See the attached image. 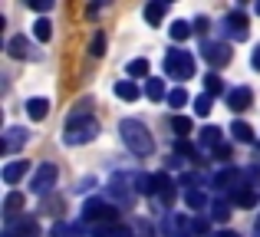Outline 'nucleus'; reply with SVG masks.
<instances>
[{"instance_id": "obj_3", "label": "nucleus", "mask_w": 260, "mask_h": 237, "mask_svg": "<svg viewBox=\"0 0 260 237\" xmlns=\"http://www.w3.org/2000/svg\"><path fill=\"white\" fill-rule=\"evenodd\" d=\"M115 218H119V208L112 205V201L106 198H89L83 205V221L86 224H115Z\"/></svg>"}, {"instance_id": "obj_9", "label": "nucleus", "mask_w": 260, "mask_h": 237, "mask_svg": "<svg viewBox=\"0 0 260 237\" xmlns=\"http://www.w3.org/2000/svg\"><path fill=\"white\" fill-rule=\"evenodd\" d=\"M244 181H247V175H244L241 168H221V172L211 178V185H214L217 191H228V188H234V191H237V188H247Z\"/></svg>"}, {"instance_id": "obj_41", "label": "nucleus", "mask_w": 260, "mask_h": 237, "mask_svg": "<svg viewBox=\"0 0 260 237\" xmlns=\"http://www.w3.org/2000/svg\"><path fill=\"white\" fill-rule=\"evenodd\" d=\"M250 66H254V70L260 73V43L254 46V53H250Z\"/></svg>"}, {"instance_id": "obj_43", "label": "nucleus", "mask_w": 260, "mask_h": 237, "mask_svg": "<svg viewBox=\"0 0 260 237\" xmlns=\"http://www.w3.org/2000/svg\"><path fill=\"white\" fill-rule=\"evenodd\" d=\"M211 237H241V234H234V231H221V234H211Z\"/></svg>"}, {"instance_id": "obj_1", "label": "nucleus", "mask_w": 260, "mask_h": 237, "mask_svg": "<svg viewBox=\"0 0 260 237\" xmlns=\"http://www.w3.org/2000/svg\"><path fill=\"white\" fill-rule=\"evenodd\" d=\"M119 132H122V142H125V148H128L132 155H139V158H148V155L155 152V139H152V132H148L142 122L122 119V122H119Z\"/></svg>"}, {"instance_id": "obj_4", "label": "nucleus", "mask_w": 260, "mask_h": 237, "mask_svg": "<svg viewBox=\"0 0 260 237\" xmlns=\"http://www.w3.org/2000/svg\"><path fill=\"white\" fill-rule=\"evenodd\" d=\"M165 73L172 79H178V83H188L194 76V56L188 50H172L165 56Z\"/></svg>"}, {"instance_id": "obj_32", "label": "nucleus", "mask_w": 260, "mask_h": 237, "mask_svg": "<svg viewBox=\"0 0 260 237\" xmlns=\"http://www.w3.org/2000/svg\"><path fill=\"white\" fill-rule=\"evenodd\" d=\"M33 37H37L40 43H50V37H53L50 20H37V23H33Z\"/></svg>"}, {"instance_id": "obj_10", "label": "nucleus", "mask_w": 260, "mask_h": 237, "mask_svg": "<svg viewBox=\"0 0 260 237\" xmlns=\"http://www.w3.org/2000/svg\"><path fill=\"white\" fill-rule=\"evenodd\" d=\"M224 30H228V37L231 40H237V43H244L247 40V17H244L241 10H231L228 17H224Z\"/></svg>"}, {"instance_id": "obj_6", "label": "nucleus", "mask_w": 260, "mask_h": 237, "mask_svg": "<svg viewBox=\"0 0 260 237\" xmlns=\"http://www.w3.org/2000/svg\"><path fill=\"white\" fill-rule=\"evenodd\" d=\"M56 178H59V172H56V165L53 161H43V165L33 172V181H30V191L33 194H46L53 185H56Z\"/></svg>"}, {"instance_id": "obj_20", "label": "nucleus", "mask_w": 260, "mask_h": 237, "mask_svg": "<svg viewBox=\"0 0 260 237\" xmlns=\"http://www.w3.org/2000/svg\"><path fill=\"white\" fill-rule=\"evenodd\" d=\"M46 112H50V103H46L43 96H37V99H30V103H26V116H30L33 122L46 119Z\"/></svg>"}, {"instance_id": "obj_34", "label": "nucleus", "mask_w": 260, "mask_h": 237, "mask_svg": "<svg viewBox=\"0 0 260 237\" xmlns=\"http://www.w3.org/2000/svg\"><path fill=\"white\" fill-rule=\"evenodd\" d=\"M102 53H106V33H95L92 40H89V56H102Z\"/></svg>"}, {"instance_id": "obj_14", "label": "nucleus", "mask_w": 260, "mask_h": 237, "mask_svg": "<svg viewBox=\"0 0 260 237\" xmlns=\"http://www.w3.org/2000/svg\"><path fill=\"white\" fill-rule=\"evenodd\" d=\"M155 188H158V194H161V205L172 208V201H175V181L168 178L165 172H158V175H155Z\"/></svg>"}, {"instance_id": "obj_44", "label": "nucleus", "mask_w": 260, "mask_h": 237, "mask_svg": "<svg viewBox=\"0 0 260 237\" xmlns=\"http://www.w3.org/2000/svg\"><path fill=\"white\" fill-rule=\"evenodd\" d=\"M254 231H257V237H260V218H257V227H254Z\"/></svg>"}, {"instance_id": "obj_11", "label": "nucleus", "mask_w": 260, "mask_h": 237, "mask_svg": "<svg viewBox=\"0 0 260 237\" xmlns=\"http://www.w3.org/2000/svg\"><path fill=\"white\" fill-rule=\"evenodd\" d=\"M4 237H40V224L33 218H20V221H10L4 227Z\"/></svg>"}, {"instance_id": "obj_5", "label": "nucleus", "mask_w": 260, "mask_h": 237, "mask_svg": "<svg viewBox=\"0 0 260 237\" xmlns=\"http://www.w3.org/2000/svg\"><path fill=\"white\" fill-rule=\"evenodd\" d=\"M132 181L135 178H128V175H112V178H109V198H112L115 205H132V198L139 194L132 188Z\"/></svg>"}, {"instance_id": "obj_12", "label": "nucleus", "mask_w": 260, "mask_h": 237, "mask_svg": "<svg viewBox=\"0 0 260 237\" xmlns=\"http://www.w3.org/2000/svg\"><path fill=\"white\" fill-rule=\"evenodd\" d=\"M7 53L13 59H37V50H33V43L26 37H10L7 40Z\"/></svg>"}, {"instance_id": "obj_2", "label": "nucleus", "mask_w": 260, "mask_h": 237, "mask_svg": "<svg viewBox=\"0 0 260 237\" xmlns=\"http://www.w3.org/2000/svg\"><path fill=\"white\" fill-rule=\"evenodd\" d=\"M99 135V119H92L89 112H73L70 122H66V132H63V142L66 145H86Z\"/></svg>"}, {"instance_id": "obj_28", "label": "nucleus", "mask_w": 260, "mask_h": 237, "mask_svg": "<svg viewBox=\"0 0 260 237\" xmlns=\"http://www.w3.org/2000/svg\"><path fill=\"white\" fill-rule=\"evenodd\" d=\"M168 33H172L175 43H181V40H188V37H191V23H188V20H175Z\"/></svg>"}, {"instance_id": "obj_42", "label": "nucleus", "mask_w": 260, "mask_h": 237, "mask_svg": "<svg viewBox=\"0 0 260 237\" xmlns=\"http://www.w3.org/2000/svg\"><path fill=\"white\" fill-rule=\"evenodd\" d=\"M194 227H198V237L208 234V221H204V218H194Z\"/></svg>"}, {"instance_id": "obj_22", "label": "nucleus", "mask_w": 260, "mask_h": 237, "mask_svg": "<svg viewBox=\"0 0 260 237\" xmlns=\"http://www.w3.org/2000/svg\"><path fill=\"white\" fill-rule=\"evenodd\" d=\"M184 205L194 208V211H201V208H211V201H208V194H204V191H198V188H194V191H184Z\"/></svg>"}, {"instance_id": "obj_7", "label": "nucleus", "mask_w": 260, "mask_h": 237, "mask_svg": "<svg viewBox=\"0 0 260 237\" xmlns=\"http://www.w3.org/2000/svg\"><path fill=\"white\" fill-rule=\"evenodd\" d=\"M165 237H198V227L191 218H184V214H168L165 218Z\"/></svg>"}, {"instance_id": "obj_13", "label": "nucleus", "mask_w": 260, "mask_h": 237, "mask_svg": "<svg viewBox=\"0 0 260 237\" xmlns=\"http://www.w3.org/2000/svg\"><path fill=\"white\" fill-rule=\"evenodd\" d=\"M228 106H231L234 112L250 109V106H254V92H250L247 86H237V89H231V92H228Z\"/></svg>"}, {"instance_id": "obj_27", "label": "nucleus", "mask_w": 260, "mask_h": 237, "mask_svg": "<svg viewBox=\"0 0 260 237\" xmlns=\"http://www.w3.org/2000/svg\"><path fill=\"white\" fill-rule=\"evenodd\" d=\"M188 103H191V96H188V89H184V86L168 92V106H172V109H184Z\"/></svg>"}, {"instance_id": "obj_8", "label": "nucleus", "mask_w": 260, "mask_h": 237, "mask_svg": "<svg viewBox=\"0 0 260 237\" xmlns=\"http://www.w3.org/2000/svg\"><path fill=\"white\" fill-rule=\"evenodd\" d=\"M201 53H204V59H208L214 70H221V66H228V63H231V46H228V43H221V40H204Z\"/></svg>"}, {"instance_id": "obj_31", "label": "nucleus", "mask_w": 260, "mask_h": 237, "mask_svg": "<svg viewBox=\"0 0 260 237\" xmlns=\"http://www.w3.org/2000/svg\"><path fill=\"white\" fill-rule=\"evenodd\" d=\"M95 237H135L132 227H122V224H109L102 231H95Z\"/></svg>"}, {"instance_id": "obj_18", "label": "nucleus", "mask_w": 260, "mask_h": 237, "mask_svg": "<svg viewBox=\"0 0 260 237\" xmlns=\"http://www.w3.org/2000/svg\"><path fill=\"white\" fill-rule=\"evenodd\" d=\"M231 198H234V205H241V208H257L260 205V194L254 191V188H237Z\"/></svg>"}, {"instance_id": "obj_35", "label": "nucleus", "mask_w": 260, "mask_h": 237, "mask_svg": "<svg viewBox=\"0 0 260 237\" xmlns=\"http://www.w3.org/2000/svg\"><path fill=\"white\" fill-rule=\"evenodd\" d=\"M211 106H214V96H208V92L194 99V112H198V116H208V112H211Z\"/></svg>"}, {"instance_id": "obj_19", "label": "nucleus", "mask_w": 260, "mask_h": 237, "mask_svg": "<svg viewBox=\"0 0 260 237\" xmlns=\"http://www.w3.org/2000/svg\"><path fill=\"white\" fill-rule=\"evenodd\" d=\"M165 13H168V4H158V0H152V4L145 7V23L158 26L161 20H165Z\"/></svg>"}, {"instance_id": "obj_33", "label": "nucleus", "mask_w": 260, "mask_h": 237, "mask_svg": "<svg viewBox=\"0 0 260 237\" xmlns=\"http://www.w3.org/2000/svg\"><path fill=\"white\" fill-rule=\"evenodd\" d=\"M211 218L224 224V221L231 218V205H228V201H214V205H211Z\"/></svg>"}, {"instance_id": "obj_30", "label": "nucleus", "mask_w": 260, "mask_h": 237, "mask_svg": "<svg viewBox=\"0 0 260 237\" xmlns=\"http://www.w3.org/2000/svg\"><path fill=\"white\" fill-rule=\"evenodd\" d=\"M231 135H234L237 142H254V128H250L247 122H234V125H231Z\"/></svg>"}, {"instance_id": "obj_39", "label": "nucleus", "mask_w": 260, "mask_h": 237, "mask_svg": "<svg viewBox=\"0 0 260 237\" xmlns=\"http://www.w3.org/2000/svg\"><path fill=\"white\" fill-rule=\"evenodd\" d=\"M30 10H37V13H46V10H53V0H30Z\"/></svg>"}, {"instance_id": "obj_38", "label": "nucleus", "mask_w": 260, "mask_h": 237, "mask_svg": "<svg viewBox=\"0 0 260 237\" xmlns=\"http://www.w3.org/2000/svg\"><path fill=\"white\" fill-rule=\"evenodd\" d=\"M201 175H194V172H188V175H181V185H188V191H194V185H201Z\"/></svg>"}, {"instance_id": "obj_40", "label": "nucleus", "mask_w": 260, "mask_h": 237, "mask_svg": "<svg viewBox=\"0 0 260 237\" xmlns=\"http://www.w3.org/2000/svg\"><path fill=\"white\" fill-rule=\"evenodd\" d=\"M214 158H217V161H228V158H231V148H228V145L214 148Z\"/></svg>"}, {"instance_id": "obj_37", "label": "nucleus", "mask_w": 260, "mask_h": 237, "mask_svg": "<svg viewBox=\"0 0 260 237\" xmlns=\"http://www.w3.org/2000/svg\"><path fill=\"white\" fill-rule=\"evenodd\" d=\"M175 155H198V152H194V145H191L188 139H178L175 142Z\"/></svg>"}, {"instance_id": "obj_17", "label": "nucleus", "mask_w": 260, "mask_h": 237, "mask_svg": "<svg viewBox=\"0 0 260 237\" xmlns=\"http://www.w3.org/2000/svg\"><path fill=\"white\" fill-rule=\"evenodd\" d=\"M115 96L125 99V103H135L142 92H139V86H135V79H119V83H115Z\"/></svg>"}, {"instance_id": "obj_24", "label": "nucleus", "mask_w": 260, "mask_h": 237, "mask_svg": "<svg viewBox=\"0 0 260 237\" xmlns=\"http://www.w3.org/2000/svg\"><path fill=\"white\" fill-rule=\"evenodd\" d=\"M148 70H152V66H148L145 56H139V59H132V63H128V76H132V79H145Z\"/></svg>"}, {"instance_id": "obj_26", "label": "nucleus", "mask_w": 260, "mask_h": 237, "mask_svg": "<svg viewBox=\"0 0 260 237\" xmlns=\"http://www.w3.org/2000/svg\"><path fill=\"white\" fill-rule=\"evenodd\" d=\"M23 194H17V191H10V194H7V201H4V214H7V218H13V214H17L20 211V208H23Z\"/></svg>"}, {"instance_id": "obj_25", "label": "nucleus", "mask_w": 260, "mask_h": 237, "mask_svg": "<svg viewBox=\"0 0 260 237\" xmlns=\"http://www.w3.org/2000/svg\"><path fill=\"white\" fill-rule=\"evenodd\" d=\"M145 96H148V99H155V103H158V99H168L165 83H161V79H148V83H145Z\"/></svg>"}, {"instance_id": "obj_45", "label": "nucleus", "mask_w": 260, "mask_h": 237, "mask_svg": "<svg viewBox=\"0 0 260 237\" xmlns=\"http://www.w3.org/2000/svg\"><path fill=\"white\" fill-rule=\"evenodd\" d=\"M254 10H257V17H260V4H257V7H254Z\"/></svg>"}, {"instance_id": "obj_16", "label": "nucleus", "mask_w": 260, "mask_h": 237, "mask_svg": "<svg viewBox=\"0 0 260 237\" xmlns=\"http://www.w3.org/2000/svg\"><path fill=\"white\" fill-rule=\"evenodd\" d=\"M198 142H201V152H208V148H221V128H217V125H204L201 135H198Z\"/></svg>"}, {"instance_id": "obj_36", "label": "nucleus", "mask_w": 260, "mask_h": 237, "mask_svg": "<svg viewBox=\"0 0 260 237\" xmlns=\"http://www.w3.org/2000/svg\"><path fill=\"white\" fill-rule=\"evenodd\" d=\"M172 128L178 135H188L191 132V119L188 116H172Z\"/></svg>"}, {"instance_id": "obj_29", "label": "nucleus", "mask_w": 260, "mask_h": 237, "mask_svg": "<svg viewBox=\"0 0 260 237\" xmlns=\"http://www.w3.org/2000/svg\"><path fill=\"white\" fill-rule=\"evenodd\" d=\"M204 92H208V96H221V92H224V79L217 76V73H208V79H204Z\"/></svg>"}, {"instance_id": "obj_23", "label": "nucleus", "mask_w": 260, "mask_h": 237, "mask_svg": "<svg viewBox=\"0 0 260 237\" xmlns=\"http://www.w3.org/2000/svg\"><path fill=\"white\" fill-rule=\"evenodd\" d=\"M135 191L139 194H155V175H135Z\"/></svg>"}, {"instance_id": "obj_15", "label": "nucleus", "mask_w": 260, "mask_h": 237, "mask_svg": "<svg viewBox=\"0 0 260 237\" xmlns=\"http://www.w3.org/2000/svg\"><path fill=\"white\" fill-rule=\"evenodd\" d=\"M26 142V132L23 128H7V135H4V145H0V152L4 155H10V152H17L20 145Z\"/></svg>"}, {"instance_id": "obj_21", "label": "nucleus", "mask_w": 260, "mask_h": 237, "mask_svg": "<svg viewBox=\"0 0 260 237\" xmlns=\"http://www.w3.org/2000/svg\"><path fill=\"white\" fill-rule=\"evenodd\" d=\"M23 175H26V161H10V165L4 168V181L7 185H17Z\"/></svg>"}]
</instances>
